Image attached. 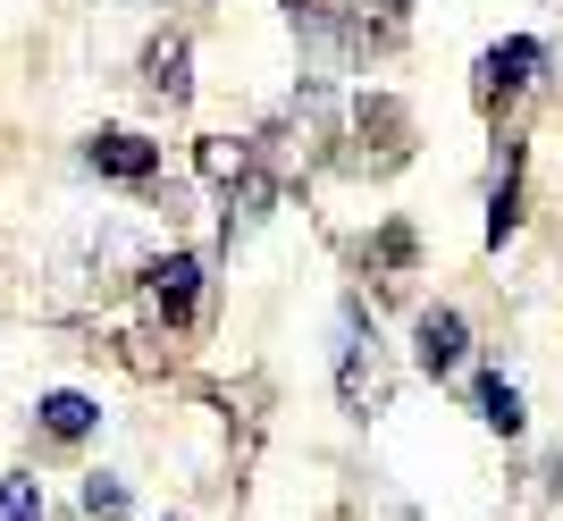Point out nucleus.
<instances>
[{
    "label": "nucleus",
    "instance_id": "7ed1b4c3",
    "mask_svg": "<svg viewBox=\"0 0 563 521\" xmlns=\"http://www.w3.org/2000/svg\"><path fill=\"white\" fill-rule=\"evenodd\" d=\"M412 354H421V370H429V379H454V370H463V354H471L463 311L429 303V311H421V329H412Z\"/></svg>",
    "mask_w": 563,
    "mask_h": 521
},
{
    "label": "nucleus",
    "instance_id": "0eeeda50",
    "mask_svg": "<svg viewBox=\"0 0 563 521\" xmlns=\"http://www.w3.org/2000/svg\"><path fill=\"white\" fill-rule=\"evenodd\" d=\"M101 412H93V396H76V387H59V396H43V429L51 437H85Z\"/></svg>",
    "mask_w": 563,
    "mask_h": 521
},
{
    "label": "nucleus",
    "instance_id": "423d86ee",
    "mask_svg": "<svg viewBox=\"0 0 563 521\" xmlns=\"http://www.w3.org/2000/svg\"><path fill=\"white\" fill-rule=\"evenodd\" d=\"M143 68H152V93H161V101H186V93H194V76H186V34H161Z\"/></svg>",
    "mask_w": 563,
    "mask_h": 521
},
{
    "label": "nucleus",
    "instance_id": "1a4fd4ad",
    "mask_svg": "<svg viewBox=\"0 0 563 521\" xmlns=\"http://www.w3.org/2000/svg\"><path fill=\"white\" fill-rule=\"evenodd\" d=\"M514 168H521V152H505V177H496V211H488V244H505L514 236V202H521V186H514Z\"/></svg>",
    "mask_w": 563,
    "mask_h": 521
},
{
    "label": "nucleus",
    "instance_id": "9b49d317",
    "mask_svg": "<svg viewBox=\"0 0 563 521\" xmlns=\"http://www.w3.org/2000/svg\"><path fill=\"white\" fill-rule=\"evenodd\" d=\"M34 479H0V521H34Z\"/></svg>",
    "mask_w": 563,
    "mask_h": 521
},
{
    "label": "nucleus",
    "instance_id": "f03ea898",
    "mask_svg": "<svg viewBox=\"0 0 563 521\" xmlns=\"http://www.w3.org/2000/svg\"><path fill=\"white\" fill-rule=\"evenodd\" d=\"M143 286H152V311H161L168 329H186L194 303H202V260H194V253H168V260L143 269Z\"/></svg>",
    "mask_w": 563,
    "mask_h": 521
},
{
    "label": "nucleus",
    "instance_id": "20e7f679",
    "mask_svg": "<svg viewBox=\"0 0 563 521\" xmlns=\"http://www.w3.org/2000/svg\"><path fill=\"white\" fill-rule=\"evenodd\" d=\"M85 168H93V177H118V186H143V177L161 168V152L143 135H93L85 143Z\"/></svg>",
    "mask_w": 563,
    "mask_h": 521
},
{
    "label": "nucleus",
    "instance_id": "39448f33",
    "mask_svg": "<svg viewBox=\"0 0 563 521\" xmlns=\"http://www.w3.org/2000/svg\"><path fill=\"white\" fill-rule=\"evenodd\" d=\"M539 68H547V51L530 43V34H514V43H496L488 59H479V76H488V93H496V85H505V93H521V85H530Z\"/></svg>",
    "mask_w": 563,
    "mask_h": 521
},
{
    "label": "nucleus",
    "instance_id": "9d476101",
    "mask_svg": "<svg viewBox=\"0 0 563 521\" xmlns=\"http://www.w3.org/2000/svg\"><path fill=\"white\" fill-rule=\"evenodd\" d=\"M85 513H101V521H118V513H126V479H110V472H93V479H85Z\"/></svg>",
    "mask_w": 563,
    "mask_h": 521
},
{
    "label": "nucleus",
    "instance_id": "6e6552de",
    "mask_svg": "<svg viewBox=\"0 0 563 521\" xmlns=\"http://www.w3.org/2000/svg\"><path fill=\"white\" fill-rule=\"evenodd\" d=\"M479 421H488V429H505V437H521V396H514L505 379H496V370L479 379Z\"/></svg>",
    "mask_w": 563,
    "mask_h": 521
},
{
    "label": "nucleus",
    "instance_id": "f257e3e1",
    "mask_svg": "<svg viewBox=\"0 0 563 521\" xmlns=\"http://www.w3.org/2000/svg\"><path fill=\"white\" fill-rule=\"evenodd\" d=\"M353 412H387V354H378V329H362V311H345V370H336Z\"/></svg>",
    "mask_w": 563,
    "mask_h": 521
}]
</instances>
